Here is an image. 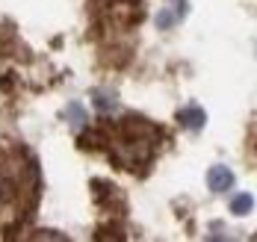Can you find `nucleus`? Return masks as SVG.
<instances>
[{"label": "nucleus", "mask_w": 257, "mask_h": 242, "mask_svg": "<svg viewBox=\"0 0 257 242\" xmlns=\"http://www.w3.org/2000/svg\"><path fill=\"white\" fill-rule=\"evenodd\" d=\"M207 183H210L213 192H225V189H231V183H233L231 168H228V165H213V168L207 171Z\"/></svg>", "instance_id": "f257e3e1"}, {"label": "nucleus", "mask_w": 257, "mask_h": 242, "mask_svg": "<svg viewBox=\"0 0 257 242\" xmlns=\"http://www.w3.org/2000/svg\"><path fill=\"white\" fill-rule=\"evenodd\" d=\"M180 124L189 127V130H201V127H204V109L186 107L183 112H180Z\"/></svg>", "instance_id": "f03ea898"}, {"label": "nucleus", "mask_w": 257, "mask_h": 242, "mask_svg": "<svg viewBox=\"0 0 257 242\" xmlns=\"http://www.w3.org/2000/svg\"><path fill=\"white\" fill-rule=\"evenodd\" d=\"M92 101H95V107L101 109V112H109V109L118 107V98H115V92H109V89H98V92L92 95Z\"/></svg>", "instance_id": "7ed1b4c3"}, {"label": "nucleus", "mask_w": 257, "mask_h": 242, "mask_svg": "<svg viewBox=\"0 0 257 242\" xmlns=\"http://www.w3.org/2000/svg\"><path fill=\"white\" fill-rule=\"evenodd\" d=\"M251 207H254V198H251L248 192H239V195L231 201V213L233 215H248L251 213Z\"/></svg>", "instance_id": "20e7f679"}, {"label": "nucleus", "mask_w": 257, "mask_h": 242, "mask_svg": "<svg viewBox=\"0 0 257 242\" xmlns=\"http://www.w3.org/2000/svg\"><path fill=\"white\" fill-rule=\"evenodd\" d=\"M65 118H68L71 130H83V127H86V109L80 107V104H71V107H68V115H65Z\"/></svg>", "instance_id": "39448f33"}, {"label": "nucleus", "mask_w": 257, "mask_h": 242, "mask_svg": "<svg viewBox=\"0 0 257 242\" xmlns=\"http://www.w3.org/2000/svg\"><path fill=\"white\" fill-rule=\"evenodd\" d=\"M0 201H3V189H0Z\"/></svg>", "instance_id": "423d86ee"}]
</instances>
